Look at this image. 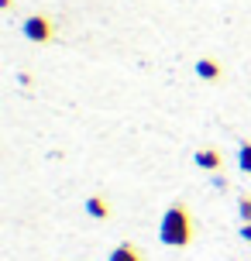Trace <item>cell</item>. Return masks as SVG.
<instances>
[{"mask_svg": "<svg viewBox=\"0 0 251 261\" xmlns=\"http://www.w3.org/2000/svg\"><path fill=\"white\" fill-rule=\"evenodd\" d=\"M238 213H241V223H251V196L238 199Z\"/></svg>", "mask_w": 251, "mask_h": 261, "instance_id": "ba28073f", "label": "cell"}, {"mask_svg": "<svg viewBox=\"0 0 251 261\" xmlns=\"http://www.w3.org/2000/svg\"><path fill=\"white\" fill-rule=\"evenodd\" d=\"M193 69H196V76L207 79V83H217V79H220V72H224L217 59H196V65H193Z\"/></svg>", "mask_w": 251, "mask_h": 261, "instance_id": "277c9868", "label": "cell"}, {"mask_svg": "<svg viewBox=\"0 0 251 261\" xmlns=\"http://www.w3.org/2000/svg\"><path fill=\"white\" fill-rule=\"evenodd\" d=\"M24 38L35 41V45H48L55 38V24L52 17H45V14H31L24 21Z\"/></svg>", "mask_w": 251, "mask_h": 261, "instance_id": "7a4b0ae2", "label": "cell"}, {"mask_svg": "<svg viewBox=\"0 0 251 261\" xmlns=\"http://www.w3.org/2000/svg\"><path fill=\"white\" fill-rule=\"evenodd\" d=\"M83 206H86V213H90L93 220H107V217H110V203H107L104 196H90Z\"/></svg>", "mask_w": 251, "mask_h": 261, "instance_id": "8992f818", "label": "cell"}, {"mask_svg": "<svg viewBox=\"0 0 251 261\" xmlns=\"http://www.w3.org/2000/svg\"><path fill=\"white\" fill-rule=\"evenodd\" d=\"M241 241H251V223H241Z\"/></svg>", "mask_w": 251, "mask_h": 261, "instance_id": "9c48e42d", "label": "cell"}, {"mask_svg": "<svg viewBox=\"0 0 251 261\" xmlns=\"http://www.w3.org/2000/svg\"><path fill=\"white\" fill-rule=\"evenodd\" d=\"M238 165H241L244 172H251V141H244V144L238 148Z\"/></svg>", "mask_w": 251, "mask_h": 261, "instance_id": "52a82bcc", "label": "cell"}, {"mask_svg": "<svg viewBox=\"0 0 251 261\" xmlns=\"http://www.w3.org/2000/svg\"><path fill=\"white\" fill-rule=\"evenodd\" d=\"M159 237H162V244H169V248H186V244H193L196 223H193V213H189V206H186L183 199L172 203V206L162 213Z\"/></svg>", "mask_w": 251, "mask_h": 261, "instance_id": "6da1fadb", "label": "cell"}, {"mask_svg": "<svg viewBox=\"0 0 251 261\" xmlns=\"http://www.w3.org/2000/svg\"><path fill=\"white\" fill-rule=\"evenodd\" d=\"M193 162H196L203 172H220V165H224V158H220L217 148H199L196 155H193Z\"/></svg>", "mask_w": 251, "mask_h": 261, "instance_id": "3957f363", "label": "cell"}, {"mask_svg": "<svg viewBox=\"0 0 251 261\" xmlns=\"http://www.w3.org/2000/svg\"><path fill=\"white\" fill-rule=\"evenodd\" d=\"M107 261H145V254H141V248H134L131 241H124V244H117V248L110 251Z\"/></svg>", "mask_w": 251, "mask_h": 261, "instance_id": "5b68a950", "label": "cell"}]
</instances>
